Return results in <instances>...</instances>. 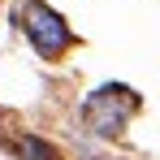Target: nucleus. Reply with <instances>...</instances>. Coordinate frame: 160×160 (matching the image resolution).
I'll list each match as a JSON object with an SVG mask.
<instances>
[{
  "instance_id": "f03ea898",
  "label": "nucleus",
  "mask_w": 160,
  "mask_h": 160,
  "mask_svg": "<svg viewBox=\"0 0 160 160\" xmlns=\"http://www.w3.org/2000/svg\"><path fill=\"white\" fill-rule=\"evenodd\" d=\"M22 30L30 35V43H35L39 56H61L69 48V26L43 0H22Z\"/></svg>"
},
{
  "instance_id": "f257e3e1",
  "label": "nucleus",
  "mask_w": 160,
  "mask_h": 160,
  "mask_svg": "<svg viewBox=\"0 0 160 160\" xmlns=\"http://www.w3.org/2000/svg\"><path fill=\"white\" fill-rule=\"evenodd\" d=\"M134 104H138V95H134L130 87H100L82 104V121L95 134H121V126H126V117L134 112Z\"/></svg>"
},
{
  "instance_id": "7ed1b4c3",
  "label": "nucleus",
  "mask_w": 160,
  "mask_h": 160,
  "mask_svg": "<svg viewBox=\"0 0 160 160\" xmlns=\"http://www.w3.org/2000/svg\"><path fill=\"white\" fill-rule=\"evenodd\" d=\"M18 152H22V160H56V147H48L43 138H22Z\"/></svg>"
}]
</instances>
